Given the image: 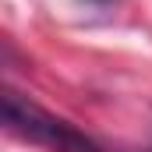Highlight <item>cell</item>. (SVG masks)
<instances>
[{
	"label": "cell",
	"instance_id": "6da1fadb",
	"mask_svg": "<svg viewBox=\"0 0 152 152\" xmlns=\"http://www.w3.org/2000/svg\"><path fill=\"white\" fill-rule=\"evenodd\" d=\"M0 117H4V127L32 145H42L50 152H99V145L81 134L75 124L60 120V117L46 113L42 106L28 103L21 92L7 88L4 99H0Z\"/></svg>",
	"mask_w": 152,
	"mask_h": 152
}]
</instances>
